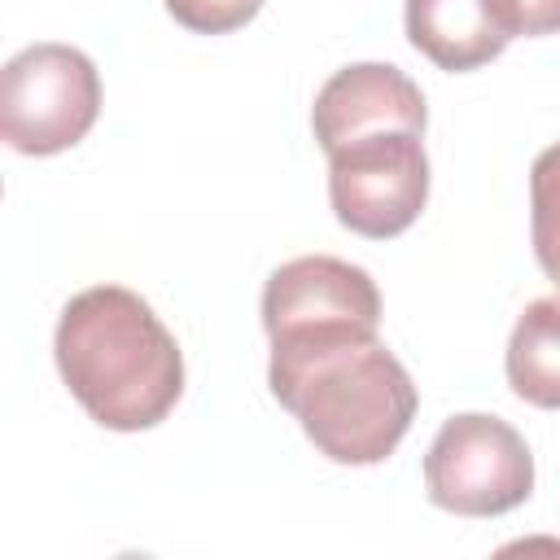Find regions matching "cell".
Listing matches in <instances>:
<instances>
[{
  "label": "cell",
  "mask_w": 560,
  "mask_h": 560,
  "mask_svg": "<svg viewBox=\"0 0 560 560\" xmlns=\"http://www.w3.org/2000/svg\"><path fill=\"white\" fill-rule=\"evenodd\" d=\"M267 385L332 464H381L416 420V385L368 332L276 341Z\"/></svg>",
  "instance_id": "1"
},
{
  "label": "cell",
  "mask_w": 560,
  "mask_h": 560,
  "mask_svg": "<svg viewBox=\"0 0 560 560\" xmlns=\"http://www.w3.org/2000/svg\"><path fill=\"white\" fill-rule=\"evenodd\" d=\"M57 372L74 402L105 429L140 433L184 394V354L153 306L122 284H92L61 306Z\"/></svg>",
  "instance_id": "2"
},
{
  "label": "cell",
  "mask_w": 560,
  "mask_h": 560,
  "mask_svg": "<svg viewBox=\"0 0 560 560\" xmlns=\"http://www.w3.org/2000/svg\"><path fill=\"white\" fill-rule=\"evenodd\" d=\"M101 114V74L70 44H31L0 70V136L26 158L74 149Z\"/></svg>",
  "instance_id": "3"
},
{
  "label": "cell",
  "mask_w": 560,
  "mask_h": 560,
  "mask_svg": "<svg viewBox=\"0 0 560 560\" xmlns=\"http://www.w3.org/2000/svg\"><path fill=\"white\" fill-rule=\"evenodd\" d=\"M328 201L341 228L389 241L407 232L429 201L424 131L385 127L328 153Z\"/></svg>",
  "instance_id": "4"
},
{
  "label": "cell",
  "mask_w": 560,
  "mask_h": 560,
  "mask_svg": "<svg viewBox=\"0 0 560 560\" xmlns=\"http://www.w3.org/2000/svg\"><path fill=\"white\" fill-rule=\"evenodd\" d=\"M424 490L455 516H503L534 490V455L525 438L486 411L451 416L424 455Z\"/></svg>",
  "instance_id": "5"
},
{
  "label": "cell",
  "mask_w": 560,
  "mask_h": 560,
  "mask_svg": "<svg viewBox=\"0 0 560 560\" xmlns=\"http://www.w3.org/2000/svg\"><path fill=\"white\" fill-rule=\"evenodd\" d=\"M262 328L276 341H306L332 332H368L381 328V293L376 280L332 254H306L280 262L262 284Z\"/></svg>",
  "instance_id": "6"
},
{
  "label": "cell",
  "mask_w": 560,
  "mask_h": 560,
  "mask_svg": "<svg viewBox=\"0 0 560 560\" xmlns=\"http://www.w3.org/2000/svg\"><path fill=\"white\" fill-rule=\"evenodd\" d=\"M424 122H429V109L420 88L389 61H354L337 70L315 92V109H311V127L324 153L385 127L424 131Z\"/></svg>",
  "instance_id": "7"
},
{
  "label": "cell",
  "mask_w": 560,
  "mask_h": 560,
  "mask_svg": "<svg viewBox=\"0 0 560 560\" xmlns=\"http://www.w3.org/2000/svg\"><path fill=\"white\" fill-rule=\"evenodd\" d=\"M407 39L438 70H477L494 61L512 31L494 0H402Z\"/></svg>",
  "instance_id": "8"
},
{
  "label": "cell",
  "mask_w": 560,
  "mask_h": 560,
  "mask_svg": "<svg viewBox=\"0 0 560 560\" xmlns=\"http://www.w3.org/2000/svg\"><path fill=\"white\" fill-rule=\"evenodd\" d=\"M508 385L529 407L560 411V293L534 298L508 337Z\"/></svg>",
  "instance_id": "9"
},
{
  "label": "cell",
  "mask_w": 560,
  "mask_h": 560,
  "mask_svg": "<svg viewBox=\"0 0 560 560\" xmlns=\"http://www.w3.org/2000/svg\"><path fill=\"white\" fill-rule=\"evenodd\" d=\"M529 232L538 267L560 289V140L547 144L529 166Z\"/></svg>",
  "instance_id": "10"
},
{
  "label": "cell",
  "mask_w": 560,
  "mask_h": 560,
  "mask_svg": "<svg viewBox=\"0 0 560 560\" xmlns=\"http://www.w3.org/2000/svg\"><path fill=\"white\" fill-rule=\"evenodd\" d=\"M262 9V0H166V13L197 31V35H223V31H236L245 26L254 13Z\"/></svg>",
  "instance_id": "11"
},
{
  "label": "cell",
  "mask_w": 560,
  "mask_h": 560,
  "mask_svg": "<svg viewBox=\"0 0 560 560\" xmlns=\"http://www.w3.org/2000/svg\"><path fill=\"white\" fill-rule=\"evenodd\" d=\"M512 35H551L560 31V0H494Z\"/></svg>",
  "instance_id": "12"
}]
</instances>
